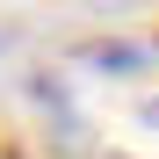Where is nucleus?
Instances as JSON below:
<instances>
[{
	"instance_id": "f257e3e1",
	"label": "nucleus",
	"mask_w": 159,
	"mask_h": 159,
	"mask_svg": "<svg viewBox=\"0 0 159 159\" xmlns=\"http://www.w3.org/2000/svg\"><path fill=\"white\" fill-rule=\"evenodd\" d=\"M145 130H159V94H152V101H145Z\"/></svg>"
}]
</instances>
